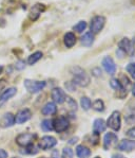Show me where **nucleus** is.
<instances>
[{
  "label": "nucleus",
  "instance_id": "1",
  "mask_svg": "<svg viewBox=\"0 0 135 158\" xmlns=\"http://www.w3.org/2000/svg\"><path fill=\"white\" fill-rule=\"evenodd\" d=\"M71 73L73 75V83L80 87H86L90 84V77L81 67L74 66L71 68Z\"/></svg>",
  "mask_w": 135,
  "mask_h": 158
},
{
  "label": "nucleus",
  "instance_id": "2",
  "mask_svg": "<svg viewBox=\"0 0 135 158\" xmlns=\"http://www.w3.org/2000/svg\"><path fill=\"white\" fill-rule=\"evenodd\" d=\"M25 89L31 94H37L41 91L45 87L44 81H33V80H25Z\"/></svg>",
  "mask_w": 135,
  "mask_h": 158
},
{
  "label": "nucleus",
  "instance_id": "3",
  "mask_svg": "<svg viewBox=\"0 0 135 158\" xmlns=\"http://www.w3.org/2000/svg\"><path fill=\"white\" fill-rule=\"evenodd\" d=\"M36 139V135L35 134H31V133H22L19 134L16 137V143L20 147H29L34 142V140Z\"/></svg>",
  "mask_w": 135,
  "mask_h": 158
},
{
  "label": "nucleus",
  "instance_id": "4",
  "mask_svg": "<svg viewBox=\"0 0 135 158\" xmlns=\"http://www.w3.org/2000/svg\"><path fill=\"white\" fill-rule=\"evenodd\" d=\"M105 25H106V18L103 16L97 15V16L93 17L92 20H91V23H90L91 33H93V34L99 33L103 29Z\"/></svg>",
  "mask_w": 135,
  "mask_h": 158
},
{
  "label": "nucleus",
  "instance_id": "5",
  "mask_svg": "<svg viewBox=\"0 0 135 158\" xmlns=\"http://www.w3.org/2000/svg\"><path fill=\"white\" fill-rule=\"evenodd\" d=\"M118 46H119V49L122 51H124L129 56H133L134 55V53H135L134 44L130 40H128V38H122L119 42V44H118Z\"/></svg>",
  "mask_w": 135,
  "mask_h": 158
},
{
  "label": "nucleus",
  "instance_id": "6",
  "mask_svg": "<svg viewBox=\"0 0 135 158\" xmlns=\"http://www.w3.org/2000/svg\"><path fill=\"white\" fill-rule=\"evenodd\" d=\"M107 125L113 131H119L120 130V113L117 110L113 111L112 115L109 117L107 121Z\"/></svg>",
  "mask_w": 135,
  "mask_h": 158
},
{
  "label": "nucleus",
  "instance_id": "7",
  "mask_svg": "<svg viewBox=\"0 0 135 158\" xmlns=\"http://www.w3.org/2000/svg\"><path fill=\"white\" fill-rule=\"evenodd\" d=\"M70 123L66 117H59L53 121V127L57 133H62L68 130Z\"/></svg>",
  "mask_w": 135,
  "mask_h": 158
},
{
  "label": "nucleus",
  "instance_id": "8",
  "mask_svg": "<svg viewBox=\"0 0 135 158\" xmlns=\"http://www.w3.org/2000/svg\"><path fill=\"white\" fill-rule=\"evenodd\" d=\"M101 65H102L103 69L106 70V72L109 73L110 75H113L115 72H116V65H115V63L112 57L106 56L102 60V62H101Z\"/></svg>",
  "mask_w": 135,
  "mask_h": 158
},
{
  "label": "nucleus",
  "instance_id": "9",
  "mask_svg": "<svg viewBox=\"0 0 135 158\" xmlns=\"http://www.w3.org/2000/svg\"><path fill=\"white\" fill-rule=\"evenodd\" d=\"M56 139H55L54 137H52V136H44V137H42L41 139H40L39 141V148L41 150H50L52 149V148H54L55 145H56Z\"/></svg>",
  "mask_w": 135,
  "mask_h": 158
},
{
  "label": "nucleus",
  "instance_id": "10",
  "mask_svg": "<svg viewBox=\"0 0 135 158\" xmlns=\"http://www.w3.org/2000/svg\"><path fill=\"white\" fill-rule=\"evenodd\" d=\"M31 117H32V113H31L30 109L29 108L21 109L15 116V123H17V124H22V123L26 122L28 120H30Z\"/></svg>",
  "mask_w": 135,
  "mask_h": 158
},
{
  "label": "nucleus",
  "instance_id": "11",
  "mask_svg": "<svg viewBox=\"0 0 135 158\" xmlns=\"http://www.w3.org/2000/svg\"><path fill=\"white\" fill-rule=\"evenodd\" d=\"M15 124V116L12 113H6L2 116V118L0 119V127L2 128H8L12 127Z\"/></svg>",
  "mask_w": 135,
  "mask_h": 158
},
{
  "label": "nucleus",
  "instance_id": "12",
  "mask_svg": "<svg viewBox=\"0 0 135 158\" xmlns=\"http://www.w3.org/2000/svg\"><path fill=\"white\" fill-rule=\"evenodd\" d=\"M16 92H17V89L15 87H11V88L6 89V90L3 91V94L0 96V107L3 106L11 98H13L16 94Z\"/></svg>",
  "mask_w": 135,
  "mask_h": 158
},
{
  "label": "nucleus",
  "instance_id": "13",
  "mask_svg": "<svg viewBox=\"0 0 135 158\" xmlns=\"http://www.w3.org/2000/svg\"><path fill=\"white\" fill-rule=\"evenodd\" d=\"M51 96H52V99L55 103L62 104L66 101V94L61 88H54L51 92Z\"/></svg>",
  "mask_w": 135,
  "mask_h": 158
},
{
  "label": "nucleus",
  "instance_id": "14",
  "mask_svg": "<svg viewBox=\"0 0 135 158\" xmlns=\"http://www.w3.org/2000/svg\"><path fill=\"white\" fill-rule=\"evenodd\" d=\"M117 136L114 133H108L103 137V147L105 149H109L111 147H114L117 143Z\"/></svg>",
  "mask_w": 135,
  "mask_h": 158
},
{
  "label": "nucleus",
  "instance_id": "15",
  "mask_svg": "<svg viewBox=\"0 0 135 158\" xmlns=\"http://www.w3.org/2000/svg\"><path fill=\"white\" fill-rule=\"evenodd\" d=\"M44 10H45L44 4L37 3V4H35V6H33V8L31 9V12H30V18L32 19V20H36Z\"/></svg>",
  "mask_w": 135,
  "mask_h": 158
},
{
  "label": "nucleus",
  "instance_id": "16",
  "mask_svg": "<svg viewBox=\"0 0 135 158\" xmlns=\"http://www.w3.org/2000/svg\"><path fill=\"white\" fill-rule=\"evenodd\" d=\"M118 150L125 151V152H132L135 150V141L133 140H122L118 144Z\"/></svg>",
  "mask_w": 135,
  "mask_h": 158
},
{
  "label": "nucleus",
  "instance_id": "17",
  "mask_svg": "<svg viewBox=\"0 0 135 158\" xmlns=\"http://www.w3.org/2000/svg\"><path fill=\"white\" fill-rule=\"evenodd\" d=\"M107 127V123L102 119H96L93 123V132L95 134H100L106 131Z\"/></svg>",
  "mask_w": 135,
  "mask_h": 158
},
{
  "label": "nucleus",
  "instance_id": "18",
  "mask_svg": "<svg viewBox=\"0 0 135 158\" xmlns=\"http://www.w3.org/2000/svg\"><path fill=\"white\" fill-rule=\"evenodd\" d=\"M56 110H57V108H56L55 103H53V102H48L42 107L41 114L44 116H51V115H54V114L56 113Z\"/></svg>",
  "mask_w": 135,
  "mask_h": 158
},
{
  "label": "nucleus",
  "instance_id": "19",
  "mask_svg": "<svg viewBox=\"0 0 135 158\" xmlns=\"http://www.w3.org/2000/svg\"><path fill=\"white\" fill-rule=\"evenodd\" d=\"M64 43L67 48H72L76 44V36L74 33L68 32L64 36Z\"/></svg>",
  "mask_w": 135,
  "mask_h": 158
},
{
  "label": "nucleus",
  "instance_id": "20",
  "mask_svg": "<svg viewBox=\"0 0 135 158\" xmlns=\"http://www.w3.org/2000/svg\"><path fill=\"white\" fill-rule=\"evenodd\" d=\"M76 155L79 158H89L91 156V151L84 145H78L76 148Z\"/></svg>",
  "mask_w": 135,
  "mask_h": 158
},
{
  "label": "nucleus",
  "instance_id": "21",
  "mask_svg": "<svg viewBox=\"0 0 135 158\" xmlns=\"http://www.w3.org/2000/svg\"><path fill=\"white\" fill-rule=\"evenodd\" d=\"M94 43V34L91 32H87L81 37V44L84 47H91Z\"/></svg>",
  "mask_w": 135,
  "mask_h": 158
},
{
  "label": "nucleus",
  "instance_id": "22",
  "mask_svg": "<svg viewBox=\"0 0 135 158\" xmlns=\"http://www.w3.org/2000/svg\"><path fill=\"white\" fill-rule=\"evenodd\" d=\"M41 57H42V52H40V51H36V52H34L33 54H31L30 56H29V58H28V64L29 65L36 64V63H37L38 60H39Z\"/></svg>",
  "mask_w": 135,
  "mask_h": 158
},
{
  "label": "nucleus",
  "instance_id": "23",
  "mask_svg": "<svg viewBox=\"0 0 135 158\" xmlns=\"http://www.w3.org/2000/svg\"><path fill=\"white\" fill-rule=\"evenodd\" d=\"M41 127L43 131H45V132H51V131L54 130V127H53V121L50 120V119L43 120L41 123Z\"/></svg>",
  "mask_w": 135,
  "mask_h": 158
},
{
  "label": "nucleus",
  "instance_id": "24",
  "mask_svg": "<svg viewBox=\"0 0 135 158\" xmlns=\"http://www.w3.org/2000/svg\"><path fill=\"white\" fill-rule=\"evenodd\" d=\"M80 105L81 107H83L84 110H89V109L91 108V105H92V103H91V100L88 98V97H83L80 100Z\"/></svg>",
  "mask_w": 135,
  "mask_h": 158
},
{
  "label": "nucleus",
  "instance_id": "25",
  "mask_svg": "<svg viewBox=\"0 0 135 158\" xmlns=\"http://www.w3.org/2000/svg\"><path fill=\"white\" fill-rule=\"evenodd\" d=\"M86 28H87V23L84 20L79 21V23H77V25H75V26L73 27L74 31H76V32H78V33L83 32V31L86 30Z\"/></svg>",
  "mask_w": 135,
  "mask_h": 158
},
{
  "label": "nucleus",
  "instance_id": "26",
  "mask_svg": "<svg viewBox=\"0 0 135 158\" xmlns=\"http://www.w3.org/2000/svg\"><path fill=\"white\" fill-rule=\"evenodd\" d=\"M92 106L96 111H102L103 109H105V104H103V102L101 100H99V99L94 102V103L92 104Z\"/></svg>",
  "mask_w": 135,
  "mask_h": 158
},
{
  "label": "nucleus",
  "instance_id": "27",
  "mask_svg": "<svg viewBox=\"0 0 135 158\" xmlns=\"http://www.w3.org/2000/svg\"><path fill=\"white\" fill-rule=\"evenodd\" d=\"M110 85H111V87H112L113 89H115V90H124V88H122L119 80H116V79L111 80Z\"/></svg>",
  "mask_w": 135,
  "mask_h": 158
},
{
  "label": "nucleus",
  "instance_id": "28",
  "mask_svg": "<svg viewBox=\"0 0 135 158\" xmlns=\"http://www.w3.org/2000/svg\"><path fill=\"white\" fill-rule=\"evenodd\" d=\"M74 156V152L71 148H64L62 150V157L64 158H73Z\"/></svg>",
  "mask_w": 135,
  "mask_h": 158
},
{
  "label": "nucleus",
  "instance_id": "29",
  "mask_svg": "<svg viewBox=\"0 0 135 158\" xmlns=\"http://www.w3.org/2000/svg\"><path fill=\"white\" fill-rule=\"evenodd\" d=\"M126 69L130 73V75L132 77V79L135 80V63H130V64L127 66Z\"/></svg>",
  "mask_w": 135,
  "mask_h": 158
},
{
  "label": "nucleus",
  "instance_id": "30",
  "mask_svg": "<svg viewBox=\"0 0 135 158\" xmlns=\"http://www.w3.org/2000/svg\"><path fill=\"white\" fill-rule=\"evenodd\" d=\"M66 101H67V103L69 104L70 108H72L73 110H76V109H77V104H76V102L73 100V99L70 98V97H66Z\"/></svg>",
  "mask_w": 135,
  "mask_h": 158
},
{
  "label": "nucleus",
  "instance_id": "31",
  "mask_svg": "<svg viewBox=\"0 0 135 158\" xmlns=\"http://www.w3.org/2000/svg\"><path fill=\"white\" fill-rule=\"evenodd\" d=\"M25 60H18V62L16 63V65H15V68L17 70H22V69H25Z\"/></svg>",
  "mask_w": 135,
  "mask_h": 158
},
{
  "label": "nucleus",
  "instance_id": "32",
  "mask_svg": "<svg viewBox=\"0 0 135 158\" xmlns=\"http://www.w3.org/2000/svg\"><path fill=\"white\" fill-rule=\"evenodd\" d=\"M66 87H67V89L69 91H74V90H75V84H74L73 82H68V83H66Z\"/></svg>",
  "mask_w": 135,
  "mask_h": 158
},
{
  "label": "nucleus",
  "instance_id": "33",
  "mask_svg": "<svg viewBox=\"0 0 135 158\" xmlns=\"http://www.w3.org/2000/svg\"><path fill=\"white\" fill-rule=\"evenodd\" d=\"M127 135L129 136L130 138H135V127H133V128H131V130L128 131Z\"/></svg>",
  "mask_w": 135,
  "mask_h": 158
},
{
  "label": "nucleus",
  "instance_id": "34",
  "mask_svg": "<svg viewBox=\"0 0 135 158\" xmlns=\"http://www.w3.org/2000/svg\"><path fill=\"white\" fill-rule=\"evenodd\" d=\"M0 158H8V152L0 149Z\"/></svg>",
  "mask_w": 135,
  "mask_h": 158
},
{
  "label": "nucleus",
  "instance_id": "35",
  "mask_svg": "<svg viewBox=\"0 0 135 158\" xmlns=\"http://www.w3.org/2000/svg\"><path fill=\"white\" fill-rule=\"evenodd\" d=\"M6 80L4 79H2V80H0V91L2 90V89L6 87Z\"/></svg>",
  "mask_w": 135,
  "mask_h": 158
},
{
  "label": "nucleus",
  "instance_id": "36",
  "mask_svg": "<svg viewBox=\"0 0 135 158\" xmlns=\"http://www.w3.org/2000/svg\"><path fill=\"white\" fill-rule=\"evenodd\" d=\"M113 158H126V157H124L122 155H120V154H116V155H114V156H113Z\"/></svg>",
  "mask_w": 135,
  "mask_h": 158
},
{
  "label": "nucleus",
  "instance_id": "37",
  "mask_svg": "<svg viewBox=\"0 0 135 158\" xmlns=\"http://www.w3.org/2000/svg\"><path fill=\"white\" fill-rule=\"evenodd\" d=\"M2 71H3V67H2L1 65H0V73H1Z\"/></svg>",
  "mask_w": 135,
  "mask_h": 158
},
{
  "label": "nucleus",
  "instance_id": "38",
  "mask_svg": "<svg viewBox=\"0 0 135 158\" xmlns=\"http://www.w3.org/2000/svg\"><path fill=\"white\" fill-rule=\"evenodd\" d=\"M132 94L135 96V85H134V87H133V90H132Z\"/></svg>",
  "mask_w": 135,
  "mask_h": 158
},
{
  "label": "nucleus",
  "instance_id": "39",
  "mask_svg": "<svg viewBox=\"0 0 135 158\" xmlns=\"http://www.w3.org/2000/svg\"><path fill=\"white\" fill-rule=\"evenodd\" d=\"M14 158H19V157H14Z\"/></svg>",
  "mask_w": 135,
  "mask_h": 158
},
{
  "label": "nucleus",
  "instance_id": "40",
  "mask_svg": "<svg viewBox=\"0 0 135 158\" xmlns=\"http://www.w3.org/2000/svg\"><path fill=\"white\" fill-rule=\"evenodd\" d=\"M95 158H99V157H95Z\"/></svg>",
  "mask_w": 135,
  "mask_h": 158
}]
</instances>
